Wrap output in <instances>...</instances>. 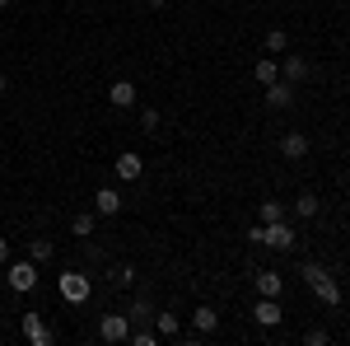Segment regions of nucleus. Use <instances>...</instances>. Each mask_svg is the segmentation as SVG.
Returning a JSON list of instances; mask_svg holds the SVG:
<instances>
[{"instance_id":"1","label":"nucleus","mask_w":350,"mask_h":346,"mask_svg":"<svg viewBox=\"0 0 350 346\" xmlns=\"http://www.w3.org/2000/svg\"><path fill=\"white\" fill-rule=\"evenodd\" d=\"M247 239H252V243H267V248H295V230H290L285 220H271V225H252V230H247Z\"/></svg>"},{"instance_id":"2","label":"nucleus","mask_w":350,"mask_h":346,"mask_svg":"<svg viewBox=\"0 0 350 346\" xmlns=\"http://www.w3.org/2000/svg\"><path fill=\"white\" fill-rule=\"evenodd\" d=\"M56 291H61V299H70V304H84V299L94 295V286H89L84 271H66V276L56 281Z\"/></svg>"},{"instance_id":"3","label":"nucleus","mask_w":350,"mask_h":346,"mask_svg":"<svg viewBox=\"0 0 350 346\" xmlns=\"http://www.w3.org/2000/svg\"><path fill=\"white\" fill-rule=\"evenodd\" d=\"M10 286L19 295H28L38 286V262H33V258H28V262H10Z\"/></svg>"},{"instance_id":"4","label":"nucleus","mask_w":350,"mask_h":346,"mask_svg":"<svg viewBox=\"0 0 350 346\" xmlns=\"http://www.w3.org/2000/svg\"><path fill=\"white\" fill-rule=\"evenodd\" d=\"M98 337H103V342H126V337H131V323H126V314H103V323H98Z\"/></svg>"},{"instance_id":"5","label":"nucleus","mask_w":350,"mask_h":346,"mask_svg":"<svg viewBox=\"0 0 350 346\" xmlns=\"http://www.w3.org/2000/svg\"><path fill=\"white\" fill-rule=\"evenodd\" d=\"M19 328H24V337L33 346H52V328L42 323V314H24V319H19Z\"/></svg>"},{"instance_id":"6","label":"nucleus","mask_w":350,"mask_h":346,"mask_svg":"<svg viewBox=\"0 0 350 346\" xmlns=\"http://www.w3.org/2000/svg\"><path fill=\"white\" fill-rule=\"evenodd\" d=\"M262 99H267V108L285 112V108L295 103V84H290V80H275V84H267V94H262Z\"/></svg>"},{"instance_id":"7","label":"nucleus","mask_w":350,"mask_h":346,"mask_svg":"<svg viewBox=\"0 0 350 346\" xmlns=\"http://www.w3.org/2000/svg\"><path fill=\"white\" fill-rule=\"evenodd\" d=\"M112 169H117V178H126V183H135V178L145 173V160H140L135 150H122V155L112 160Z\"/></svg>"},{"instance_id":"8","label":"nucleus","mask_w":350,"mask_h":346,"mask_svg":"<svg viewBox=\"0 0 350 346\" xmlns=\"http://www.w3.org/2000/svg\"><path fill=\"white\" fill-rule=\"evenodd\" d=\"M252 319L262 323V328H280V319H285V309H280V304H275L271 295H262V299H257V309H252Z\"/></svg>"},{"instance_id":"9","label":"nucleus","mask_w":350,"mask_h":346,"mask_svg":"<svg viewBox=\"0 0 350 346\" xmlns=\"http://www.w3.org/2000/svg\"><path fill=\"white\" fill-rule=\"evenodd\" d=\"M94 211H98V215H117V211H122L117 187H98V192H94Z\"/></svg>"},{"instance_id":"10","label":"nucleus","mask_w":350,"mask_h":346,"mask_svg":"<svg viewBox=\"0 0 350 346\" xmlns=\"http://www.w3.org/2000/svg\"><path fill=\"white\" fill-rule=\"evenodd\" d=\"M280 80H290V84L308 80V61H304V56H285V61H280Z\"/></svg>"},{"instance_id":"11","label":"nucleus","mask_w":350,"mask_h":346,"mask_svg":"<svg viewBox=\"0 0 350 346\" xmlns=\"http://www.w3.org/2000/svg\"><path fill=\"white\" fill-rule=\"evenodd\" d=\"M280 155H285V160H304V155H308V136L290 132L285 140H280Z\"/></svg>"},{"instance_id":"12","label":"nucleus","mask_w":350,"mask_h":346,"mask_svg":"<svg viewBox=\"0 0 350 346\" xmlns=\"http://www.w3.org/2000/svg\"><path fill=\"white\" fill-rule=\"evenodd\" d=\"M108 99H112V108H131L135 103V84L131 80H112Z\"/></svg>"},{"instance_id":"13","label":"nucleus","mask_w":350,"mask_h":346,"mask_svg":"<svg viewBox=\"0 0 350 346\" xmlns=\"http://www.w3.org/2000/svg\"><path fill=\"white\" fill-rule=\"evenodd\" d=\"M313 295H318V299H323V304H332V309H336V304H341V286H336V281H332V271H327L323 281H318V286H313Z\"/></svg>"},{"instance_id":"14","label":"nucleus","mask_w":350,"mask_h":346,"mask_svg":"<svg viewBox=\"0 0 350 346\" xmlns=\"http://www.w3.org/2000/svg\"><path fill=\"white\" fill-rule=\"evenodd\" d=\"M252 75H257V84H262V89H267V84H275V80H280V66H275V61H271V56H262V61H257V66H252Z\"/></svg>"},{"instance_id":"15","label":"nucleus","mask_w":350,"mask_h":346,"mask_svg":"<svg viewBox=\"0 0 350 346\" xmlns=\"http://www.w3.org/2000/svg\"><path fill=\"white\" fill-rule=\"evenodd\" d=\"M28 258L42 267V262H52L56 258V248H52V239H28Z\"/></svg>"},{"instance_id":"16","label":"nucleus","mask_w":350,"mask_h":346,"mask_svg":"<svg viewBox=\"0 0 350 346\" xmlns=\"http://www.w3.org/2000/svg\"><path fill=\"white\" fill-rule=\"evenodd\" d=\"M191 323H196V332H215V328H219V314L211 309V304H201V309L191 314Z\"/></svg>"},{"instance_id":"17","label":"nucleus","mask_w":350,"mask_h":346,"mask_svg":"<svg viewBox=\"0 0 350 346\" xmlns=\"http://www.w3.org/2000/svg\"><path fill=\"white\" fill-rule=\"evenodd\" d=\"M280 286H285V281H280V271H257V295H271V299H275Z\"/></svg>"},{"instance_id":"18","label":"nucleus","mask_w":350,"mask_h":346,"mask_svg":"<svg viewBox=\"0 0 350 346\" xmlns=\"http://www.w3.org/2000/svg\"><path fill=\"white\" fill-rule=\"evenodd\" d=\"M323 211V201H318V197H313V192H304V197H299L295 201V215L299 220H313V215Z\"/></svg>"},{"instance_id":"19","label":"nucleus","mask_w":350,"mask_h":346,"mask_svg":"<svg viewBox=\"0 0 350 346\" xmlns=\"http://www.w3.org/2000/svg\"><path fill=\"white\" fill-rule=\"evenodd\" d=\"M108 281H112V286H122V291H126V286H135V267L117 262V267H112V271H108Z\"/></svg>"},{"instance_id":"20","label":"nucleus","mask_w":350,"mask_h":346,"mask_svg":"<svg viewBox=\"0 0 350 346\" xmlns=\"http://www.w3.org/2000/svg\"><path fill=\"white\" fill-rule=\"evenodd\" d=\"M262 47H267V52H285V47H290V33H285V28H271Z\"/></svg>"},{"instance_id":"21","label":"nucleus","mask_w":350,"mask_h":346,"mask_svg":"<svg viewBox=\"0 0 350 346\" xmlns=\"http://www.w3.org/2000/svg\"><path fill=\"white\" fill-rule=\"evenodd\" d=\"M70 230H75V239H89V234H94V215L80 211L75 220H70Z\"/></svg>"},{"instance_id":"22","label":"nucleus","mask_w":350,"mask_h":346,"mask_svg":"<svg viewBox=\"0 0 350 346\" xmlns=\"http://www.w3.org/2000/svg\"><path fill=\"white\" fill-rule=\"evenodd\" d=\"M299 276H304L308 286H318V281L327 276V267H323V262H304V267H299Z\"/></svg>"},{"instance_id":"23","label":"nucleus","mask_w":350,"mask_h":346,"mask_svg":"<svg viewBox=\"0 0 350 346\" xmlns=\"http://www.w3.org/2000/svg\"><path fill=\"white\" fill-rule=\"evenodd\" d=\"M271 220H285V201H262V225Z\"/></svg>"},{"instance_id":"24","label":"nucleus","mask_w":350,"mask_h":346,"mask_svg":"<svg viewBox=\"0 0 350 346\" xmlns=\"http://www.w3.org/2000/svg\"><path fill=\"white\" fill-rule=\"evenodd\" d=\"M159 332H163V337H178V332H183L178 314H159Z\"/></svg>"},{"instance_id":"25","label":"nucleus","mask_w":350,"mask_h":346,"mask_svg":"<svg viewBox=\"0 0 350 346\" xmlns=\"http://www.w3.org/2000/svg\"><path fill=\"white\" fill-rule=\"evenodd\" d=\"M304 342H308V346H327V342H332V337H327L323 328H313V332H304Z\"/></svg>"},{"instance_id":"26","label":"nucleus","mask_w":350,"mask_h":346,"mask_svg":"<svg viewBox=\"0 0 350 346\" xmlns=\"http://www.w3.org/2000/svg\"><path fill=\"white\" fill-rule=\"evenodd\" d=\"M140 127H145V132H154V127H159V112H154V108H145V112H140Z\"/></svg>"},{"instance_id":"27","label":"nucleus","mask_w":350,"mask_h":346,"mask_svg":"<svg viewBox=\"0 0 350 346\" xmlns=\"http://www.w3.org/2000/svg\"><path fill=\"white\" fill-rule=\"evenodd\" d=\"M150 314H154L150 299H135V304H131V319H150Z\"/></svg>"},{"instance_id":"28","label":"nucleus","mask_w":350,"mask_h":346,"mask_svg":"<svg viewBox=\"0 0 350 346\" xmlns=\"http://www.w3.org/2000/svg\"><path fill=\"white\" fill-rule=\"evenodd\" d=\"M126 342H135V346H154V332H131Z\"/></svg>"},{"instance_id":"29","label":"nucleus","mask_w":350,"mask_h":346,"mask_svg":"<svg viewBox=\"0 0 350 346\" xmlns=\"http://www.w3.org/2000/svg\"><path fill=\"white\" fill-rule=\"evenodd\" d=\"M5 262H10V243L0 239V267H5Z\"/></svg>"},{"instance_id":"30","label":"nucleus","mask_w":350,"mask_h":346,"mask_svg":"<svg viewBox=\"0 0 350 346\" xmlns=\"http://www.w3.org/2000/svg\"><path fill=\"white\" fill-rule=\"evenodd\" d=\"M5 89H10V80H5V75H0V94H5Z\"/></svg>"},{"instance_id":"31","label":"nucleus","mask_w":350,"mask_h":346,"mask_svg":"<svg viewBox=\"0 0 350 346\" xmlns=\"http://www.w3.org/2000/svg\"><path fill=\"white\" fill-rule=\"evenodd\" d=\"M150 5H154V10H163V5H168V0H150Z\"/></svg>"},{"instance_id":"32","label":"nucleus","mask_w":350,"mask_h":346,"mask_svg":"<svg viewBox=\"0 0 350 346\" xmlns=\"http://www.w3.org/2000/svg\"><path fill=\"white\" fill-rule=\"evenodd\" d=\"M5 5H10V0H0V10H5Z\"/></svg>"}]
</instances>
